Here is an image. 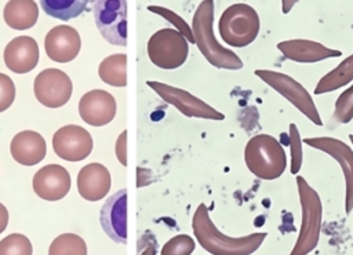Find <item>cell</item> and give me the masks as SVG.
Segmentation results:
<instances>
[{"instance_id":"6da1fadb","label":"cell","mask_w":353,"mask_h":255,"mask_svg":"<svg viewBox=\"0 0 353 255\" xmlns=\"http://www.w3.org/2000/svg\"><path fill=\"white\" fill-rule=\"evenodd\" d=\"M192 227L199 244L212 255H252L265 241L268 233L256 232L241 237H230L219 232L210 218L204 203L193 214Z\"/></svg>"},{"instance_id":"7a4b0ae2","label":"cell","mask_w":353,"mask_h":255,"mask_svg":"<svg viewBox=\"0 0 353 255\" xmlns=\"http://www.w3.org/2000/svg\"><path fill=\"white\" fill-rule=\"evenodd\" d=\"M212 23L214 0H203L199 4L192 22L193 40L197 44L200 52L215 68L228 70L241 69L244 63L240 59V57L236 52L221 45L215 39Z\"/></svg>"},{"instance_id":"3957f363","label":"cell","mask_w":353,"mask_h":255,"mask_svg":"<svg viewBox=\"0 0 353 255\" xmlns=\"http://www.w3.org/2000/svg\"><path fill=\"white\" fill-rule=\"evenodd\" d=\"M244 161L248 171L263 181L280 178L287 168L284 147L269 134H258L248 139L244 147Z\"/></svg>"},{"instance_id":"277c9868","label":"cell","mask_w":353,"mask_h":255,"mask_svg":"<svg viewBox=\"0 0 353 255\" xmlns=\"http://www.w3.org/2000/svg\"><path fill=\"white\" fill-rule=\"evenodd\" d=\"M296 187L302 210V222L295 245L290 255H307L316 249L323 222V204L319 193L302 175H296Z\"/></svg>"},{"instance_id":"5b68a950","label":"cell","mask_w":353,"mask_h":255,"mask_svg":"<svg viewBox=\"0 0 353 255\" xmlns=\"http://www.w3.org/2000/svg\"><path fill=\"white\" fill-rule=\"evenodd\" d=\"M222 40L232 47L243 48L258 37L261 19L254 7L245 3L229 6L221 15L218 23Z\"/></svg>"},{"instance_id":"8992f818","label":"cell","mask_w":353,"mask_h":255,"mask_svg":"<svg viewBox=\"0 0 353 255\" xmlns=\"http://www.w3.org/2000/svg\"><path fill=\"white\" fill-rule=\"evenodd\" d=\"M256 77H259L265 84L273 88L284 99H287L296 110H299L309 121L314 125L321 127L323 120L317 110V106L310 95V92L294 77L270 69H256Z\"/></svg>"},{"instance_id":"52a82bcc","label":"cell","mask_w":353,"mask_h":255,"mask_svg":"<svg viewBox=\"0 0 353 255\" xmlns=\"http://www.w3.org/2000/svg\"><path fill=\"white\" fill-rule=\"evenodd\" d=\"M189 45L186 37L171 28L153 33L148 41V55L153 65L161 69H176L188 58Z\"/></svg>"},{"instance_id":"ba28073f","label":"cell","mask_w":353,"mask_h":255,"mask_svg":"<svg viewBox=\"0 0 353 255\" xmlns=\"http://www.w3.org/2000/svg\"><path fill=\"white\" fill-rule=\"evenodd\" d=\"M94 18L108 43L127 45V0H97Z\"/></svg>"},{"instance_id":"9c48e42d","label":"cell","mask_w":353,"mask_h":255,"mask_svg":"<svg viewBox=\"0 0 353 255\" xmlns=\"http://www.w3.org/2000/svg\"><path fill=\"white\" fill-rule=\"evenodd\" d=\"M303 143L331 156L342 170L345 179V211H353V149L334 136L305 138Z\"/></svg>"},{"instance_id":"30bf717a","label":"cell","mask_w":353,"mask_h":255,"mask_svg":"<svg viewBox=\"0 0 353 255\" xmlns=\"http://www.w3.org/2000/svg\"><path fill=\"white\" fill-rule=\"evenodd\" d=\"M36 99L47 108L57 109L63 106L72 96L73 84L69 76L55 68L41 70L33 84Z\"/></svg>"},{"instance_id":"8fae6325","label":"cell","mask_w":353,"mask_h":255,"mask_svg":"<svg viewBox=\"0 0 353 255\" xmlns=\"http://www.w3.org/2000/svg\"><path fill=\"white\" fill-rule=\"evenodd\" d=\"M150 88H153L160 98L165 102L174 105L182 114L188 117H199V119H208V120H223L225 114L201 101L200 98L192 95L190 92L171 87L164 83L157 81H148L146 83Z\"/></svg>"},{"instance_id":"7c38bea8","label":"cell","mask_w":353,"mask_h":255,"mask_svg":"<svg viewBox=\"0 0 353 255\" xmlns=\"http://www.w3.org/2000/svg\"><path fill=\"white\" fill-rule=\"evenodd\" d=\"M94 142L90 132L76 124L61 127L52 136V147L58 157L66 161H81L90 156Z\"/></svg>"},{"instance_id":"4fadbf2b","label":"cell","mask_w":353,"mask_h":255,"mask_svg":"<svg viewBox=\"0 0 353 255\" xmlns=\"http://www.w3.org/2000/svg\"><path fill=\"white\" fill-rule=\"evenodd\" d=\"M101 226L114 243H127V189L112 194L101 208Z\"/></svg>"},{"instance_id":"5bb4252c","label":"cell","mask_w":353,"mask_h":255,"mask_svg":"<svg viewBox=\"0 0 353 255\" xmlns=\"http://www.w3.org/2000/svg\"><path fill=\"white\" fill-rule=\"evenodd\" d=\"M116 110V99L105 90H91L85 92L79 102L80 117L94 127L109 124L114 119Z\"/></svg>"},{"instance_id":"9a60e30c","label":"cell","mask_w":353,"mask_h":255,"mask_svg":"<svg viewBox=\"0 0 353 255\" xmlns=\"http://www.w3.org/2000/svg\"><path fill=\"white\" fill-rule=\"evenodd\" d=\"M80 34L69 25L54 26L44 39L47 57L58 63H66L74 59L80 51Z\"/></svg>"},{"instance_id":"2e32d148","label":"cell","mask_w":353,"mask_h":255,"mask_svg":"<svg viewBox=\"0 0 353 255\" xmlns=\"http://www.w3.org/2000/svg\"><path fill=\"white\" fill-rule=\"evenodd\" d=\"M34 193L47 201H58L70 190V175L59 164H48L33 176Z\"/></svg>"},{"instance_id":"e0dca14e","label":"cell","mask_w":353,"mask_h":255,"mask_svg":"<svg viewBox=\"0 0 353 255\" xmlns=\"http://www.w3.org/2000/svg\"><path fill=\"white\" fill-rule=\"evenodd\" d=\"M277 50L290 61L298 63H316L328 58H338L342 51L330 48L319 41L307 39H291L277 43Z\"/></svg>"},{"instance_id":"ac0fdd59","label":"cell","mask_w":353,"mask_h":255,"mask_svg":"<svg viewBox=\"0 0 353 255\" xmlns=\"http://www.w3.org/2000/svg\"><path fill=\"white\" fill-rule=\"evenodd\" d=\"M6 66L18 74L33 70L40 58V50L36 40L30 36H18L12 39L3 52Z\"/></svg>"},{"instance_id":"d6986e66","label":"cell","mask_w":353,"mask_h":255,"mask_svg":"<svg viewBox=\"0 0 353 255\" xmlns=\"http://www.w3.org/2000/svg\"><path fill=\"white\" fill-rule=\"evenodd\" d=\"M77 190L88 201L103 198L110 190V174L108 168L99 163L84 165L77 175Z\"/></svg>"},{"instance_id":"ffe728a7","label":"cell","mask_w":353,"mask_h":255,"mask_svg":"<svg viewBox=\"0 0 353 255\" xmlns=\"http://www.w3.org/2000/svg\"><path fill=\"white\" fill-rule=\"evenodd\" d=\"M12 159L22 165H34L40 163L47 153L44 138L36 131L18 132L10 145Z\"/></svg>"},{"instance_id":"44dd1931","label":"cell","mask_w":353,"mask_h":255,"mask_svg":"<svg viewBox=\"0 0 353 255\" xmlns=\"http://www.w3.org/2000/svg\"><path fill=\"white\" fill-rule=\"evenodd\" d=\"M6 23L15 30L30 29L39 18V7L34 0H10L3 10Z\"/></svg>"},{"instance_id":"7402d4cb","label":"cell","mask_w":353,"mask_h":255,"mask_svg":"<svg viewBox=\"0 0 353 255\" xmlns=\"http://www.w3.org/2000/svg\"><path fill=\"white\" fill-rule=\"evenodd\" d=\"M353 81V54L346 57L339 62L334 69L325 73L316 84L314 94L323 95L334 92L345 85H349Z\"/></svg>"},{"instance_id":"603a6c76","label":"cell","mask_w":353,"mask_h":255,"mask_svg":"<svg viewBox=\"0 0 353 255\" xmlns=\"http://www.w3.org/2000/svg\"><path fill=\"white\" fill-rule=\"evenodd\" d=\"M127 55L125 54H113L106 57L98 68L99 77L103 83L113 87H125L127 85Z\"/></svg>"},{"instance_id":"cb8c5ba5","label":"cell","mask_w":353,"mask_h":255,"mask_svg":"<svg viewBox=\"0 0 353 255\" xmlns=\"http://www.w3.org/2000/svg\"><path fill=\"white\" fill-rule=\"evenodd\" d=\"M90 0H40L43 11L61 21H69L79 17Z\"/></svg>"},{"instance_id":"d4e9b609","label":"cell","mask_w":353,"mask_h":255,"mask_svg":"<svg viewBox=\"0 0 353 255\" xmlns=\"http://www.w3.org/2000/svg\"><path fill=\"white\" fill-rule=\"evenodd\" d=\"M48 255H87V245L80 236L63 233L50 244Z\"/></svg>"},{"instance_id":"484cf974","label":"cell","mask_w":353,"mask_h":255,"mask_svg":"<svg viewBox=\"0 0 353 255\" xmlns=\"http://www.w3.org/2000/svg\"><path fill=\"white\" fill-rule=\"evenodd\" d=\"M288 145H290V153H291L290 171L292 175H298L303 161V152H302L303 139L301 138V132L295 123H290V127H288Z\"/></svg>"},{"instance_id":"4316f807","label":"cell","mask_w":353,"mask_h":255,"mask_svg":"<svg viewBox=\"0 0 353 255\" xmlns=\"http://www.w3.org/2000/svg\"><path fill=\"white\" fill-rule=\"evenodd\" d=\"M30 240L19 233H11L0 241V255H32Z\"/></svg>"},{"instance_id":"83f0119b","label":"cell","mask_w":353,"mask_h":255,"mask_svg":"<svg viewBox=\"0 0 353 255\" xmlns=\"http://www.w3.org/2000/svg\"><path fill=\"white\" fill-rule=\"evenodd\" d=\"M332 117L339 124H347L353 120V84H349V87L336 98Z\"/></svg>"},{"instance_id":"f1b7e54d","label":"cell","mask_w":353,"mask_h":255,"mask_svg":"<svg viewBox=\"0 0 353 255\" xmlns=\"http://www.w3.org/2000/svg\"><path fill=\"white\" fill-rule=\"evenodd\" d=\"M194 240L189 234H178L168 240L163 248L161 255H192L194 251Z\"/></svg>"},{"instance_id":"f546056e","label":"cell","mask_w":353,"mask_h":255,"mask_svg":"<svg viewBox=\"0 0 353 255\" xmlns=\"http://www.w3.org/2000/svg\"><path fill=\"white\" fill-rule=\"evenodd\" d=\"M15 99V85L12 80L4 74L0 73V112L7 110Z\"/></svg>"},{"instance_id":"4dcf8cb0","label":"cell","mask_w":353,"mask_h":255,"mask_svg":"<svg viewBox=\"0 0 353 255\" xmlns=\"http://www.w3.org/2000/svg\"><path fill=\"white\" fill-rule=\"evenodd\" d=\"M114 150H116V156H117L119 161L123 165H127V131H123L119 135Z\"/></svg>"},{"instance_id":"1f68e13d","label":"cell","mask_w":353,"mask_h":255,"mask_svg":"<svg viewBox=\"0 0 353 255\" xmlns=\"http://www.w3.org/2000/svg\"><path fill=\"white\" fill-rule=\"evenodd\" d=\"M7 225H8V211H7L6 205H3L0 203V234L6 230Z\"/></svg>"},{"instance_id":"d6a6232c","label":"cell","mask_w":353,"mask_h":255,"mask_svg":"<svg viewBox=\"0 0 353 255\" xmlns=\"http://www.w3.org/2000/svg\"><path fill=\"white\" fill-rule=\"evenodd\" d=\"M298 1L299 0H281V11H283V14H288Z\"/></svg>"},{"instance_id":"836d02e7","label":"cell","mask_w":353,"mask_h":255,"mask_svg":"<svg viewBox=\"0 0 353 255\" xmlns=\"http://www.w3.org/2000/svg\"><path fill=\"white\" fill-rule=\"evenodd\" d=\"M141 255H156V241H154V238L149 240V244L145 247V249L142 251Z\"/></svg>"},{"instance_id":"e575fe53","label":"cell","mask_w":353,"mask_h":255,"mask_svg":"<svg viewBox=\"0 0 353 255\" xmlns=\"http://www.w3.org/2000/svg\"><path fill=\"white\" fill-rule=\"evenodd\" d=\"M349 139H350V142L353 143V134H349Z\"/></svg>"}]
</instances>
